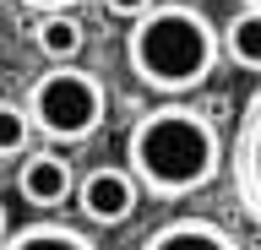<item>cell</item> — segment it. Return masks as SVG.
<instances>
[{
    "mask_svg": "<svg viewBox=\"0 0 261 250\" xmlns=\"http://www.w3.org/2000/svg\"><path fill=\"white\" fill-rule=\"evenodd\" d=\"M218 163H223V142L212 131V120L191 103H158L125 136V169L147 196L163 201L196 196L201 185H212Z\"/></svg>",
    "mask_w": 261,
    "mask_h": 250,
    "instance_id": "cell-1",
    "label": "cell"
},
{
    "mask_svg": "<svg viewBox=\"0 0 261 250\" xmlns=\"http://www.w3.org/2000/svg\"><path fill=\"white\" fill-rule=\"evenodd\" d=\"M223 54V33L212 27L201 6H152L142 22H130L125 60L136 82L152 93H196Z\"/></svg>",
    "mask_w": 261,
    "mask_h": 250,
    "instance_id": "cell-2",
    "label": "cell"
},
{
    "mask_svg": "<svg viewBox=\"0 0 261 250\" xmlns=\"http://www.w3.org/2000/svg\"><path fill=\"white\" fill-rule=\"evenodd\" d=\"M22 109L33 115V131L38 136L71 147V142H87V136L103 125L109 93H103V82H98L93 71H82V66H49L44 76L28 87V103H22Z\"/></svg>",
    "mask_w": 261,
    "mask_h": 250,
    "instance_id": "cell-3",
    "label": "cell"
},
{
    "mask_svg": "<svg viewBox=\"0 0 261 250\" xmlns=\"http://www.w3.org/2000/svg\"><path fill=\"white\" fill-rule=\"evenodd\" d=\"M228 180H234V196H240L245 217L261 229V87L240 109L234 142H228Z\"/></svg>",
    "mask_w": 261,
    "mask_h": 250,
    "instance_id": "cell-4",
    "label": "cell"
},
{
    "mask_svg": "<svg viewBox=\"0 0 261 250\" xmlns=\"http://www.w3.org/2000/svg\"><path fill=\"white\" fill-rule=\"evenodd\" d=\"M136 201H142V185H136V174L130 169H93V174H82L76 185V207L87 223H103V229H114V223H125L130 212H136Z\"/></svg>",
    "mask_w": 261,
    "mask_h": 250,
    "instance_id": "cell-5",
    "label": "cell"
},
{
    "mask_svg": "<svg viewBox=\"0 0 261 250\" xmlns=\"http://www.w3.org/2000/svg\"><path fill=\"white\" fill-rule=\"evenodd\" d=\"M16 190H22V201L28 207H60V201L76 196V174H71V163H65L60 152H28L22 158V169H16Z\"/></svg>",
    "mask_w": 261,
    "mask_h": 250,
    "instance_id": "cell-6",
    "label": "cell"
},
{
    "mask_svg": "<svg viewBox=\"0 0 261 250\" xmlns=\"http://www.w3.org/2000/svg\"><path fill=\"white\" fill-rule=\"evenodd\" d=\"M142 250H240L212 217H169L142 239Z\"/></svg>",
    "mask_w": 261,
    "mask_h": 250,
    "instance_id": "cell-7",
    "label": "cell"
},
{
    "mask_svg": "<svg viewBox=\"0 0 261 250\" xmlns=\"http://www.w3.org/2000/svg\"><path fill=\"white\" fill-rule=\"evenodd\" d=\"M6 250H98V245L76 223H28L6 239Z\"/></svg>",
    "mask_w": 261,
    "mask_h": 250,
    "instance_id": "cell-8",
    "label": "cell"
},
{
    "mask_svg": "<svg viewBox=\"0 0 261 250\" xmlns=\"http://www.w3.org/2000/svg\"><path fill=\"white\" fill-rule=\"evenodd\" d=\"M223 54L240 71H261V11H240L223 27Z\"/></svg>",
    "mask_w": 261,
    "mask_h": 250,
    "instance_id": "cell-9",
    "label": "cell"
},
{
    "mask_svg": "<svg viewBox=\"0 0 261 250\" xmlns=\"http://www.w3.org/2000/svg\"><path fill=\"white\" fill-rule=\"evenodd\" d=\"M33 38H38V54H49L55 66H71V54L82 49V22L76 17H38V27H33Z\"/></svg>",
    "mask_w": 261,
    "mask_h": 250,
    "instance_id": "cell-10",
    "label": "cell"
},
{
    "mask_svg": "<svg viewBox=\"0 0 261 250\" xmlns=\"http://www.w3.org/2000/svg\"><path fill=\"white\" fill-rule=\"evenodd\" d=\"M33 136V115L28 109H16V103H0V158H11V152L28 147Z\"/></svg>",
    "mask_w": 261,
    "mask_h": 250,
    "instance_id": "cell-11",
    "label": "cell"
},
{
    "mask_svg": "<svg viewBox=\"0 0 261 250\" xmlns=\"http://www.w3.org/2000/svg\"><path fill=\"white\" fill-rule=\"evenodd\" d=\"M152 6H158V0H103V11H109V17H120V22H142Z\"/></svg>",
    "mask_w": 261,
    "mask_h": 250,
    "instance_id": "cell-12",
    "label": "cell"
},
{
    "mask_svg": "<svg viewBox=\"0 0 261 250\" xmlns=\"http://www.w3.org/2000/svg\"><path fill=\"white\" fill-rule=\"evenodd\" d=\"M22 6H38L44 17H71V6H82V0H22Z\"/></svg>",
    "mask_w": 261,
    "mask_h": 250,
    "instance_id": "cell-13",
    "label": "cell"
},
{
    "mask_svg": "<svg viewBox=\"0 0 261 250\" xmlns=\"http://www.w3.org/2000/svg\"><path fill=\"white\" fill-rule=\"evenodd\" d=\"M6 239H11V212H6V201H0V250H6Z\"/></svg>",
    "mask_w": 261,
    "mask_h": 250,
    "instance_id": "cell-14",
    "label": "cell"
},
{
    "mask_svg": "<svg viewBox=\"0 0 261 250\" xmlns=\"http://www.w3.org/2000/svg\"><path fill=\"white\" fill-rule=\"evenodd\" d=\"M245 11H261V0H245Z\"/></svg>",
    "mask_w": 261,
    "mask_h": 250,
    "instance_id": "cell-15",
    "label": "cell"
}]
</instances>
